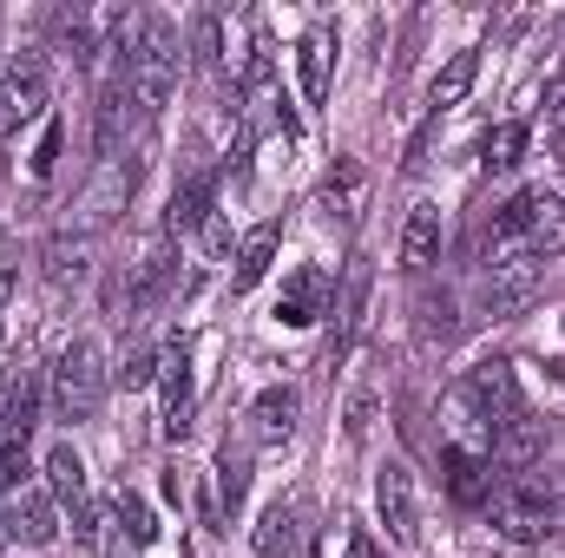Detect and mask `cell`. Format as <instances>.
Here are the masks:
<instances>
[{
	"mask_svg": "<svg viewBox=\"0 0 565 558\" xmlns=\"http://www.w3.org/2000/svg\"><path fill=\"white\" fill-rule=\"evenodd\" d=\"M53 408H60V420H93L106 408V355H99V342H73L53 362Z\"/></svg>",
	"mask_w": 565,
	"mask_h": 558,
	"instance_id": "1",
	"label": "cell"
},
{
	"mask_svg": "<svg viewBox=\"0 0 565 558\" xmlns=\"http://www.w3.org/2000/svg\"><path fill=\"white\" fill-rule=\"evenodd\" d=\"M487 513H493V526H500L513 546H540V539L559 533V506H553L540 486H526V480H500V486L487 493Z\"/></svg>",
	"mask_w": 565,
	"mask_h": 558,
	"instance_id": "2",
	"label": "cell"
},
{
	"mask_svg": "<svg viewBox=\"0 0 565 558\" xmlns=\"http://www.w3.org/2000/svg\"><path fill=\"white\" fill-rule=\"evenodd\" d=\"M0 539L7 546H53L60 539V519H53V500L46 493H33V486H20V493H7L0 500Z\"/></svg>",
	"mask_w": 565,
	"mask_h": 558,
	"instance_id": "3",
	"label": "cell"
},
{
	"mask_svg": "<svg viewBox=\"0 0 565 558\" xmlns=\"http://www.w3.org/2000/svg\"><path fill=\"white\" fill-rule=\"evenodd\" d=\"M460 395H467V408H473V415L487 420V433H493L507 415H520V408H526L513 362H480V368H473V382H467Z\"/></svg>",
	"mask_w": 565,
	"mask_h": 558,
	"instance_id": "4",
	"label": "cell"
},
{
	"mask_svg": "<svg viewBox=\"0 0 565 558\" xmlns=\"http://www.w3.org/2000/svg\"><path fill=\"white\" fill-rule=\"evenodd\" d=\"M375 506H382V526L402 539V546H415L422 539V500H415V473L408 466H382L375 473Z\"/></svg>",
	"mask_w": 565,
	"mask_h": 558,
	"instance_id": "5",
	"label": "cell"
},
{
	"mask_svg": "<svg viewBox=\"0 0 565 558\" xmlns=\"http://www.w3.org/2000/svg\"><path fill=\"white\" fill-rule=\"evenodd\" d=\"M487 447H493V460L507 473H526V466L546 460V420H533V408H520V415H507L487 433Z\"/></svg>",
	"mask_w": 565,
	"mask_h": 558,
	"instance_id": "6",
	"label": "cell"
},
{
	"mask_svg": "<svg viewBox=\"0 0 565 558\" xmlns=\"http://www.w3.org/2000/svg\"><path fill=\"white\" fill-rule=\"evenodd\" d=\"M533 264H553L565 250V197L559 191H526V224H520Z\"/></svg>",
	"mask_w": 565,
	"mask_h": 558,
	"instance_id": "7",
	"label": "cell"
},
{
	"mask_svg": "<svg viewBox=\"0 0 565 558\" xmlns=\"http://www.w3.org/2000/svg\"><path fill=\"white\" fill-rule=\"evenodd\" d=\"M369 191H375L369 164H355V158H335V164H329V178H322V211H329L335 224H355V217L369 211Z\"/></svg>",
	"mask_w": 565,
	"mask_h": 558,
	"instance_id": "8",
	"label": "cell"
},
{
	"mask_svg": "<svg viewBox=\"0 0 565 558\" xmlns=\"http://www.w3.org/2000/svg\"><path fill=\"white\" fill-rule=\"evenodd\" d=\"M158 382H164V433L184 440L191 433V355H184V342L158 348Z\"/></svg>",
	"mask_w": 565,
	"mask_h": 558,
	"instance_id": "9",
	"label": "cell"
},
{
	"mask_svg": "<svg viewBox=\"0 0 565 558\" xmlns=\"http://www.w3.org/2000/svg\"><path fill=\"white\" fill-rule=\"evenodd\" d=\"M40 106H46V79H40V66L7 73V79H0V139H13L20 126H33Z\"/></svg>",
	"mask_w": 565,
	"mask_h": 558,
	"instance_id": "10",
	"label": "cell"
},
{
	"mask_svg": "<svg viewBox=\"0 0 565 558\" xmlns=\"http://www.w3.org/2000/svg\"><path fill=\"white\" fill-rule=\"evenodd\" d=\"M440 473H447V493H454L460 506H487V493H493V460H487V453L447 447V453H440Z\"/></svg>",
	"mask_w": 565,
	"mask_h": 558,
	"instance_id": "11",
	"label": "cell"
},
{
	"mask_svg": "<svg viewBox=\"0 0 565 558\" xmlns=\"http://www.w3.org/2000/svg\"><path fill=\"white\" fill-rule=\"evenodd\" d=\"M540 277H546V264H500V270H487V302H493V315H520L533 296H540Z\"/></svg>",
	"mask_w": 565,
	"mask_h": 558,
	"instance_id": "12",
	"label": "cell"
},
{
	"mask_svg": "<svg viewBox=\"0 0 565 558\" xmlns=\"http://www.w3.org/2000/svg\"><path fill=\"white\" fill-rule=\"evenodd\" d=\"M46 493L73 513V526L86 519V460H79L73 447H53V453H46Z\"/></svg>",
	"mask_w": 565,
	"mask_h": 558,
	"instance_id": "13",
	"label": "cell"
},
{
	"mask_svg": "<svg viewBox=\"0 0 565 558\" xmlns=\"http://www.w3.org/2000/svg\"><path fill=\"white\" fill-rule=\"evenodd\" d=\"M277 244H282V224H257V230L237 244V270H231V289H237V296H244V289H257V282L270 277Z\"/></svg>",
	"mask_w": 565,
	"mask_h": 558,
	"instance_id": "14",
	"label": "cell"
},
{
	"mask_svg": "<svg viewBox=\"0 0 565 558\" xmlns=\"http://www.w3.org/2000/svg\"><path fill=\"white\" fill-rule=\"evenodd\" d=\"M322 296H329V277H322V270H296L289 289L277 296V322L282 329H309V322L322 315Z\"/></svg>",
	"mask_w": 565,
	"mask_h": 558,
	"instance_id": "15",
	"label": "cell"
},
{
	"mask_svg": "<svg viewBox=\"0 0 565 558\" xmlns=\"http://www.w3.org/2000/svg\"><path fill=\"white\" fill-rule=\"evenodd\" d=\"M473 79H480V53L467 46V53H454V60L440 66V79L427 86V112H440V119H447V112L473 93Z\"/></svg>",
	"mask_w": 565,
	"mask_h": 558,
	"instance_id": "16",
	"label": "cell"
},
{
	"mask_svg": "<svg viewBox=\"0 0 565 558\" xmlns=\"http://www.w3.org/2000/svg\"><path fill=\"white\" fill-rule=\"evenodd\" d=\"M434 257H440V211L415 204L408 224H402V270H427Z\"/></svg>",
	"mask_w": 565,
	"mask_h": 558,
	"instance_id": "17",
	"label": "cell"
},
{
	"mask_svg": "<svg viewBox=\"0 0 565 558\" xmlns=\"http://www.w3.org/2000/svg\"><path fill=\"white\" fill-rule=\"evenodd\" d=\"M296 415H302L296 388H264V395L250 401V427H257V440H289V433H296Z\"/></svg>",
	"mask_w": 565,
	"mask_h": 558,
	"instance_id": "18",
	"label": "cell"
},
{
	"mask_svg": "<svg viewBox=\"0 0 565 558\" xmlns=\"http://www.w3.org/2000/svg\"><path fill=\"white\" fill-rule=\"evenodd\" d=\"M296 73H302V99L322 106V99H329V33H322V26L302 33V46H296Z\"/></svg>",
	"mask_w": 565,
	"mask_h": 558,
	"instance_id": "19",
	"label": "cell"
},
{
	"mask_svg": "<svg viewBox=\"0 0 565 558\" xmlns=\"http://www.w3.org/2000/svg\"><path fill=\"white\" fill-rule=\"evenodd\" d=\"M126 106H132V93H126V73L99 93V126H93V151L99 158H119V132H126Z\"/></svg>",
	"mask_w": 565,
	"mask_h": 558,
	"instance_id": "20",
	"label": "cell"
},
{
	"mask_svg": "<svg viewBox=\"0 0 565 558\" xmlns=\"http://www.w3.org/2000/svg\"><path fill=\"white\" fill-rule=\"evenodd\" d=\"M79 539L93 546L99 558H119L126 546V519H119V500L113 506H86V519H79Z\"/></svg>",
	"mask_w": 565,
	"mask_h": 558,
	"instance_id": "21",
	"label": "cell"
},
{
	"mask_svg": "<svg viewBox=\"0 0 565 558\" xmlns=\"http://www.w3.org/2000/svg\"><path fill=\"white\" fill-rule=\"evenodd\" d=\"M250 546H257L264 558H289V546H296V506H289V500H282V506H270V513L257 519Z\"/></svg>",
	"mask_w": 565,
	"mask_h": 558,
	"instance_id": "22",
	"label": "cell"
},
{
	"mask_svg": "<svg viewBox=\"0 0 565 558\" xmlns=\"http://www.w3.org/2000/svg\"><path fill=\"white\" fill-rule=\"evenodd\" d=\"M204 217H211V178L198 171V178H184L171 191V230H198Z\"/></svg>",
	"mask_w": 565,
	"mask_h": 558,
	"instance_id": "23",
	"label": "cell"
},
{
	"mask_svg": "<svg viewBox=\"0 0 565 558\" xmlns=\"http://www.w3.org/2000/svg\"><path fill=\"white\" fill-rule=\"evenodd\" d=\"M33 415H40V382H33V375L7 382V440H20V447H26V433H33Z\"/></svg>",
	"mask_w": 565,
	"mask_h": 558,
	"instance_id": "24",
	"label": "cell"
},
{
	"mask_svg": "<svg viewBox=\"0 0 565 558\" xmlns=\"http://www.w3.org/2000/svg\"><path fill=\"white\" fill-rule=\"evenodd\" d=\"M93 264V244L86 237H53L46 244V282H79Z\"/></svg>",
	"mask_w": 565,
	"mask_h": 558,
	"instance_id": "25",
	"label": "cell"
},
{
	"mask_svg": "<svg viewBox=\"0 0 565 558\" xmlns=\"http://www.w3.org/2000/svg\"><path fill=\"white\" fill-rule=\"evenodd\" d=\"M526 144H533V126H526V119H507V126L487 132V164H493V171H513V164L526 158Z\"/></svg>",
	"mask_w": 565,
	"mask_h": 558,
	"instance_id": "26",
	"label": "cell"
},
{
	"mask_svg": "<svg viewBox=\"0 0 565 558\" xmlns=\"http://www.w3.org/2000/svg\"><path fill=\"white\" fill-rule=\"evenodd\" d=\"M244 486H250V466H244V453H217V506L211 513H237L244 506Z\"/></svg>",
	"mask_w": 565,
	"mask_h": 558,
	"instance_id": "27",
	"label": "cell"
},
{
	"mask_svg": "<svg viewBox=\"0 0 565 558\" xmlns=\"http://www.w3.org/2000/svg\"><path fill=\"white\" fill-rule=\"evenodd\" d=\"M198 66L204 73H224V13H198Z\"/></svg>",
	"mask_w": 565,
	"mask_h": 558,
	"instance_id": "28",
	"label": "cell"
},
{
	"mask_svg": "<svg viewBox=\"0 0 565 558\" xmlns=\"http://www.w3.org/2000/svg\"><path fill=\"white\" fill-rule=\"evenodd\" d=\"M119 519H126V539H132V546H151V539H158V513L145 506L139 493H119Z\"/></svg>",
	"mask_w": 565,
	"mask_h": 558,
	"instance_id": "29",
	"label": "cell"
},
{
	"mask_svg": "<svg viewBox=\"0 0 565 558\" xmlns=\"http://www.w3.org/2000/svg\"><path fill=\"white\" fill-rule=\"evenodd\" d=\"M434 132H440V112H427L422 126H415V139H408V158H402V171H422L427 151H434Z\"/></svg>",
	"mask_w": 565,
	"mask_h": 558,
	"instance_id": "30",
	"label": "cell"
},
{
	"mask_svg": "<svg viewBox=\"0 0 565 558\" xmlns=\"http://www.w3.org/2000/svg\"><path fill=\"white\" fill-rule=\"evenodd\" d=\"M151 375H158V348H132V355H126V368H119V382H126V388H145Z\"/></svg>",
	"mask_w": 565,
	"mask_h": 558,
	"instance_id": "31",
	"label": "cell"
},
{
	"mask_svg": "<svg viewBox=\"0 0 565 558\" xmlns=\"http://www.w3.org/2000/svg\"><path fill=\"white\" fill-rule=\"evenodd\" d=\"M53 164H60V126H46V132H40V151H33V178H46Z\"/></svg>",
	"mask_w": 565,
	"mask_h": 558,
	"instance_id": "32",
	"label": "cell"
},
{
	"mask_svg": "<svg viewBox=\"0 0 565 558\" xmlns=\"http://www.w3.org/2000/svg\"><path fill=\"white\" fill-rule=\"evenodd\" d=\"M369 420H375V395H355L349 401V440H369Z\"/></svg>",
	"mask_w": 565,
	"mask_h": 558,
	"instance_id": "33",
	"label": "cell"
},
{
	"mask_svg": "<svg viewBox=\"0 0 565 558\" xmlns=\"http://www.w3.org/2000/svg\"><path fill=\"white\" fill-rule=\"evenodd\" d=\"M13 277H20V264H13V250H0V315L13 302Z\"/></svg>",
	"mask_w": 565,
	"mask_h": 558,
	"instance_id": "34",
	"label": "cell"
},
{
	"mask_svg": "<svg viewBox=\"0 0 565 558\" xmlns=\"http://www.w3.org/2000/svg\"><path fill=\"white\" fill-rule=\"evenodd\" d=\"M204 244H211V250H217V257H224V250H231V230H224V224H217V217H204Z\"/></svg>",
	"mask_w": 565,
	"mask_h": 558,
	"instance_id": "35",
	"label": "cell"
},
{
	"mask_svg": "<svg viewBox=\"0 0 565 558\" xmlns=\"http://www.w3.org/2000/svg\"><path fill=\"white\" fill-rule=\"evenodd\" d=\"M342 558H375V546H369L362 533H349V546H342Z\"/></svg>",
	"mask_w": 565,
	"mask_h": 558,
	"instance_id": "36",
	"label": "cell"
},
{
	"mask_svg": "<svg viewBox=\"0 0 565 558\" xmlns=\"http://www.w3.org/2000/svg\"><path fill=\"white\" fill-rule=\"evenodd\" d=\"M0 427H7V382H0Z\"/></svg>",
	"mask_w": 565,
	"mask_h": 558,
	"instance_id": "37",
	"label": "cell"
}]
</instances>
